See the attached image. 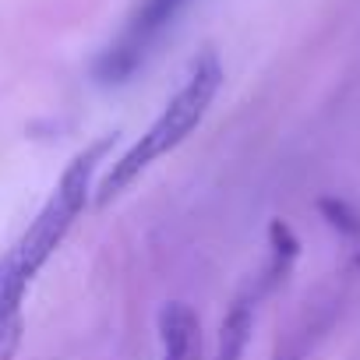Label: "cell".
Segmentation results:
<instances>
[{"label": "cell", "instance_id": "obj_1", "mask_svg": "<svg viewBox=\"0 0 360 360\" xmlns=\"http://www.w3.org/2000/svg\"><path fill=\"white\" fill-rule=\"evenodd\" d=\"M110 145H113V134L92 141L85 152H78L68 162L46 205L36 212L29 230L11 244V251L0 258V314H22L32 279L46 269V262L57 255V248L68 240V233L89 209L92 191H96V173L106 162Z\"/></svg>", "mask_w": 360, "mask_h": 360}, {"label": "cell", "instance_id": "obj_3", "mask_svg": "<svg viewBox=\"0 0 360 360\" xmlns=\"http://www.w3.org/2000/svg\"><path fill=\"white\" fill-rule=\"evenodd\" d=\"M188 0H138L131 15L124 18L120 32L106 43V50L96 57L92 75L99 85H127L162 46L176 18L184 15Z\"/></svg>", "mask_w": 360, "mask_h": 360}, {"label": "cell", "instance_id": "obj_4", "mask_svg": "<svg viewBox=\"0 0 360 360\" xmlns=\"http://www.w3.org/2000/svg\"><path fill=\"white\" fill-rule=\"evenodd\" d=\"M159 360H198L202 356V321L184 300H169L159 311Z\"/></svg>", "mask_w": 360, "mask_h": 360}, {"label": "cell", "instance_id": "obj_5", "mask_svg": "<svg viewBox=\"0 0 360 360\" xmlns=\"http://www.w3.org/2000/svg\"><path fill=\"white\" fill-rule=\"evenodd\" d=\"M22 342V314H0V360H15Z\"/></svg>", "mask_w": 360, "mask_h": 360}, {"label": "cell", "instance_id": "obj_2", "mask_svg": "<svg viewBox=\"0 0 360 360\" xmlns=\"http://www.w3.org/2000/svg\"><path fill=\"white\" fill-rule=\"evenodd\" d=\"M219 89H223V60H219L216 50H205V53L195 57V64L188 68L180 89L166 99V106H162L159 117L141 131V138H138L127 152H120V155L113 159L110 173L99 180V188H96V191H99V195H96L99 205L113 202L124 188L134 184V180H138L152 162H159L162 155H169L176 145H184V141L198 131V124L205 120V113L212 110Z\"/></svg>", "mask_w": 360, "mask_h": 360}]
</instances>
